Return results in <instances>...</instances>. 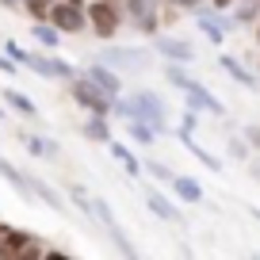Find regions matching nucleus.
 <instances>
[{
	"label": "nucleus",
	"mask_w": 260,
	"mask_h": 260,
	"mask_svg": "<svg viewBox=\"0 0 260 260\" xmlns=\"http://www.w3.org/2000/svg\"><path fill=\"white\" fill-rule=\"evenodd\" d=\"M4 50H8V54L16 57L19 65H23V69H31V73L46 77V81H65V84H69V81L77 77L73 65L65 61V57H57L54 50H46V46H42V50H27V46H19L16 39H8V42H4Z\"/></svg>",
	"instance_id": "obj_1"
},
{
	"label": "nucleus",
	"mask_w": 260,
	"mask_h": 260,
	"mask_svg": "<svg viewBox=\"0 0 260 260\" xmlns=\"http://www.w3.org/2000/svg\"><path fill=\"white\" fill-rule=\"evenodd\" d=\"M126 16V0H88V27L96 39H115Z\"/></svg>",
	"instance_id": "obj_2"
},
{
	"label": "nucleus",
	"mask_w": 260,
	"mask_h": 260,
	"mask_svg": "<svg viewBox=\"0 0 260 260\" xmlns=\"http://www.w3.org/2000/svg\"><path fill=\"white\" fill-rule=\"evenodd\" d=\"M69 96L77 100V107H84L88 115H111L115 111V96H107L96 81H88L84 73H77L69 81Z\"/></svg>",
	"instance_id": "obj_3"
},
{
	"label": "nucleus",
	"mask_w": 260,
	"mask_h": 260,
	"mask_svg": "<svg viewBox=\"0 0 260 260\" xmlns=\"http://www.w3.org/2000/svg\"><path fill=\"white\" fill-rule=\"evenodd\" d=\"M130 100H134V119H142L149 126H157L161 134H169V104L153 88H138Z\"/></svg>",
	"instance_id": "obj_4"
},
{
	"label": "nucleus",
	"mask_w": 260,
	"mask_h": 260,
	"mask_svg": "<svg viewBox=\"0 0 260 260\" xmlns=\"http://www.w3.org/2000/svg\"><path fill=\"white\" fill-rule=\"evenodd\" d=\"M19 256H46V245L39 241V234L12 226L0 241V260H19Z\"/></svg>",
	"instance_id": "obj_5"
},
{
	"label": "nucleus",
	"mask_w": 260,
	"mask_h": 260,
	"mask_svg": "<svg viewBox=\"0 0 260 260\" xmlns=\"http://www.w3.org/2000/svg\"><path fill=\"white\" fill-rule=\"evenodd\" d=\"M50 23H54L61 35H84L88 31V8H81V4H73V0H54Z\"/></svg>",
	"instance_id": "obj_6"
},
{
	"label": "nucleus",
	"mask_w": 260,
	"mask_h": 260,
	"mask_svg": "<svg viewBox=\"0 0 260 260\" xmlns=\"http://www.w3.org/2000/svg\"><path fill=\"white\" fill-rule=\"evenodd\" d=\"M100 61H107L119 73H146L149 65H153V54L149 50H134V46H107Z\"/></svg>",
	"instance_id": "obj_7"
},
{
	"label": "nucleus",
	"mask_w": 260,
	"mask_h": 260,
	"mask_svg": "<svg viewBox=\"0 0 260 260\" xmlns=\"http://www.w3.org/2000/svg\"><path fill=\"white\" fill-rule=\"evenodd\" d=\"M126 16L142 35H157V27H161V0H126Z\"/></svg>",
	"instance_id": "obj_8"
},
{
	"label": "nucleus",
	"mask_w": 260,
	"mask_h": 260,
	"mask_svg": "<svg viewBox=\"0 0 260 260\" xmlns=\"http://www.w3.org/2000/svg\"><path fill=\"white\" fill-rule=\"evenodd\" d=\"M195 27L203 31V39H211V46H222L226 42V16H222L214 4H199L195 8Z\"/></svg>",
	"instance_id": "obj_9"
},
{
	"label": "nucleus",
	"mask_w": 260,
	"mask_h": 260,
	"mask_svg": "<svg viewBox=\"0 0 260 260\" xmlns=\"http://www.w3.org/2000/svg\"><path fill=\"white\" fill-rule=\"evenodd\" d=\"M180 92H184V100H187V104H191V107H199V111L214 115V119H222V115H226V104H222V100L214 96L211 88H203V84L195 81V77H191V81H187V84H184V88H180Z\"/></svg>",
	"instance_id": "obj_10"
},
{
	"label": "nucleus",
	"mask_w": 260,
	"mask_h": 260,
	"mask_svg": "<svg viewBox=\"0 0 260 260\" xmlns=\"http://www.w3.org/2000/svg\"><path fill=\"white\" fill-rule=\"evenodd\" d=\"M81 73L88 77V81H96L107 96H122V73H119V69H111L107 61H88Z\"/></svg>",
	"instance_id": "obj_11"
},
{
	"label": "nucleus",
	"mask_w": 260,
	"mask_h": 260,
	"mask_svg": "<svg viewBox=\"0 0 260 260\" xmlns=\"http://www.w3.org/2000/svg\"><path fill=\"white\" fill-rule=\"evenodd\" d=\"M153 54H161L165 61H191L195 50L187 39H176V35H153Z\"/></svg>",
	"instance_id": "obj_12"
},
{
	"label": "nucleus",
	"mask_w": 260,
	"mask_h": 260,
	"mask_svg": "<svg viewBox=\"0 0 260 260\" xmlns=\"http://www.w3.org/2000/svg\"><path fill=\"white\" fill-rule=\"evenodd\" d=\"M0 176L8 180V187H16V195L23 199L27 207L39 203V199H35V191H31V180H27V172H23V169H16L12 161H4V157H0Z\"/></svg>",
	"instance_id": "obj_13"
},
{
	"label": "nucleus",
	"mask_w": 260,
	"mask_h": 260,
	"mask_svg": "<svg viewBox=\"0 0 260 260\" xmlns=\"http://www.w3.org/2000/svg\"><path fill=\"white\" fill-rule=\"evenodd\" d=\"M176 138H180V146H184L187 153L195 157V161L203 165V169H211V172H222V157H214L211 149H203V146H199V142H195V134H191V130H176Z\"/></svg>",
	"instance_id": "obj_14"
},
{
	"label": "nucleus",
	"mask_w": 260,
	"mask_h": 260,
	"mask_svg": "<svg viewBox=\"0 0 260 260\" xmlns=\"http://www.w3.org/2000/svg\"><path fill=\"white\" fill-rule=\"evenodd\" d=\"M146 207H149V214H157L161 222H180V207L172 203L165 191H157V187H146Z\"/></svg>",
	"instance_id": "obj_15"
},
{
	"label": "nucleus",
	"mask_w": 260,
	"mask_h": 260,
	"mask_svg": "<svg viewBox=\"0 0 260 260\" xmlns=\"http://www.w3.org/2000/svg\"><path fill=\"white\" fill-rule=\"evenodd\" d=\"M172 195H176V203H187V207H195V203H203V184L195 176H184V172H176V180H172Z\"/></svg>",
	"instance_id": "obj_16"
},
{
	"label": "nucleus",
	"mask_w": 260,
	"mask_h": 260,
	"mask_svg": "<svg viewBox=\"0 0 260 260\" xmlns=\"http://www.w3.org/2000/svg\"><path fill=\"white\" fill-rule=\"evenodd\" d=\"M23 149L31 157H42V161H57V153H61V146H57L54 138H42V134H27L23 130Z\"/></svg>",
	"instance_id": "obj_17"
},
{
	"label": "nucleus",
	"mask_w": 260,
	"mask_h": 260,
	"mask_svg": "<svg viewBox=\"0 0 260 260\" xmlns=\"http://www.w3.org/2000/svg\"><path fill=\"white\" fill-rule=\"evenodd\" d=\"M107 153H111L115 161L122 165V172H126L130 180H134V176H142V172H146V165H142L138 157L130 153V146H122V142H115V138H111V142H107Z\"/></svg>",
	"instance_id": "obj_18"
},
{
	"label": "nucleus",
	"mask_w": 260,
	"mask_h": 260,
	"mask_svg": "<svg viewBox=\"0 0 260 260\" xmlns=\"http://www.w3.org/2000/svg\"><path fill=\"white\" fill-rule=\"evenodd\" d=\"M222 69H226L230 77H234L241 88H260V73H252V69H245L237 57H230V54H222Z\"/></svg>",
	"instance_id": "obj_19"
},
{
	"label": "nucleus",
	"mask_w": 260,
	"mask_h": 260,
	"mask_svg": "<svg viewBox=\"0 0 260 260\" xmlns=\"http://www.w3.org/2000/svg\"><path fill=\"white\" fill-rule=\"evenodd\" d=\"M111 115H88V122H84V138L88 142H100V146H107V142L115 138L111 134Z\"/></svg>",
	"instance_id": "obj_20"
},
{
	"label": "nucleus",
	"mask_w": 260,
	"mask_h": 260,
	"mask_svg": "<svg viewBox=\"0 0 260 260\" xmlns=\"http://www.w3.org/2000/svg\"><path fill=\"white\" fill-rule=\"evenodd\" d=\"M31 39L39 42V46H46V50H57V42H61V31H57L50 19H35V23H31Z\"/></svg>",
	"instance_id": "obj_21"
},
{
	"label": "nucleus",
	"mask_w": 260,
	"mask_h": 260,
	"mask_svg": "<svg viewBox=\"0 0 260 260\" xmlns=\"http://www.w3.org/2000/svg\"><path fill=\"white\" fill-rule=\"evenodd\" d=\"M4 104L12 107L16 115H27V119H35L39 115V104H35L27 92H16V88H4Z\"/></svg>",
	"instance_id": "obj_22"
},
{
	"label": "nucleus",
	"mask_w": 260,
	"mask_h": 260,
	"mask_svg": "<svg viewBox=\"0 0 260 260\" xmlns=\"http://www.w3.org/2000/svg\"><path fill=\"white\" fill-rule=\"evenodd\" d=\"M126 130H130V138L138 142V146H157V138H161V130L149 126V122H142V119H126Z\"/></svg>",
	"instance_id": "obj_23"
},
{
	"label": "nucleus",
	"mask_w": 260,
	"mask_h": 260,
	"mask_svg": "<svg viewBox=\"0 0 260 260\" xmlns=\"http://www.w3.org/2000/svg\"><path fill=\"white\" fill-rule=\"evenodd\" d=\"M230 12H234V19H237V23H256V19H260V0H234V8H230Z\"/></svg>",
	"instance_id": "obj_24"
},
{
	"label": "nucleus",
	"mask_w": 260,
	"mask_h": 260,
	"mask_svg": "<svg viewBox=\"0 0 260 260\" xmlns=\"http://www.w3.org/2000/svg\"><path fill=\"white\" fill-rule=\"evenodd\" d=\"M107 237H111V245L122 252V256H138V245L126 237V230H122L119 222H115V226H107Z\"/></svg>",
	"instance_id": "obj_25"
},
{
	"label": "nucleus",
	"mask_w": 260,
	"mask_h": 260,
	"mask_svg": "<svg viewBox=\"0 0 260 260\" xmlns=\"http://www.w3.org/2000/svg\"><path fill=\"white\" fill-rule=\"evenodd\" d=\"M142 165H146V176H153L157 184H172V180H176V172H172L165 161H153V157H146Z\"/></svg>",
	"instance_id": "obj_26"
},
{
	"label": "nucleus",
	"mask_w": 260,
	"mask_h": 260,
	"mask_svg": "<svg viewBox=\"0 0 260 260\" xmlns=\"http://www.w3.org/2000/svg\"><path fill=\"white\" fill-rule=\"evenodd\" d=\"M92 222H100V226H115V214H111V203L107 199H92Z\"/></svg>",
	"instance_id": "obj_27"
},
{
	"label": "nucleus",
	"mask_w": 260,
	"mask_h": 260,
	"mask_svg": "<svg viewBox=\"0 0 260 260\" xmlns=\"http://www.w3.org/2000/svg\"><path fill=\"white\" fill-rule=\"evenodd\" d=\"M249 142H245V134H234V138L226 142V157H234V161H249Z\"/></svg>",
	"instance_id": "obj_28"
},
{
	"label": "nucleus",
	"mask_w": 260,
	"mask_h": 260,
	"mask_svg": "<svg viewBox=\"0 0 260 260\" xmlns=\"http://www.w3.org/2000/svg\"><path fill=\"white\" fill-rule=\"evenodd\" d=\"M23 8L31 19H50V8H54V0H23Z\"/></svg>",
	"instance_id": "obj_29"
},
{
	"label": "nucleus",
	"mask_w": 260,
	"mask_h": 260,
	"mask_svg": "<svg viewBox=\"0 0 260 260\" xmlns=\"http://www.w3.org/2000/svg\"><path fill=\"white\" fill-rule=\"evenodd\" d=\"M69 195H73V203H77V207H81V211H84V214L92 218V195L84 191L81 184H73V187H69Z\"/></svg>",
	"instance_id": "obj_30"
},
{
	"label": "nucleus",
	"mask_w": 260,
	"mask_h": 260,
	"mask_svg": "<svg viewBox=\"0 0 260 260\" xmlns=\"http://www.w3.org/2000/svg\"><path fill=\"white\" fill-rule=\"evenodd\" d=\"M195 126H199V107L187 104L184 115H180V130H191V134H195Z\"/></svg>",
	"instance_id": "obj_31"
},
{
	"label": "nucleus",
	"mask_w": 260,
	"mask_h": 260,
	"mask_svg": "<svg viewBox=\"0 0 260 260\" xmlns=\"http://www.w3.org/2000/svg\"><path fill=\"white\" fill-rule=\"evenodd\" d=\"M19 69H23V65H19L8 50H0V77H12V73H19Z\"/></svg>",
	"instance_id": "obj_32"
},
{
	"label": "nucleus",
	"mask_w": 260,
	"mask_h": 260,
	"mask_svg": "<svg viewBox=\"0 0 260 260\" xmlns=\"http://www.w3.org/2000/svg\"><path fill=\"white\" fill-rule=\"evenodd\" d=\"M241 134H245V142H249V146H252V149H256V153H260V126H256V122H249V126H241Z\"/></svg>",
	"instance_id": "obj_33"
},
{
	"label": "nucleus",
	"mask_w": 260,
	"mask_h": 260,
	"mask_svg": "<svg viewBox=\"0 0 260 260\" xmlns=\"http://www.w3.org/2000/svg\"><path fill=\"white\" fill-rule=\"evenodd\" d=\"M165 4H176L180 12H195L199 4H203V0H165Z\"/></svg>",
	"instance_id": "obj_34"
},
{
	"label": "nucleus",
	"mask_w": 260,
	"mask_h": 260,
	"mask_svg": "<svg viewBox=\"0 0 260 260\" xmlns=\"http://www.w3.org/2000/svg\"><path fill=\"white\" fill-rule=\"evenodd\" d=\"M249 176H252V180L260 184V161H252V165H249Z\"/></svg>",
	"instance_id": "obj_35"
},
{
	"label": "nucleus",
	"mask_w": 260,
	"mask_h": 260,
	"mask_svg": "<svg viewBox=\"0 0 260 260\" xmlns=\"http://www.w3.org/2000/svg\"><path fill=\"white\" fill-rule=\"evenodd\" d=\"M211 4H214V8H218V12H226V8H234V0H211Z\"/></svg>",
	"instance_id": "obj_36"
},
{
	"label": "nucleus",
	"mask_w": 260,
	"mask_h": 260,
	"mask_svg": "<svg viewBox=\"0 0 260 260\" xmlns=\"http://www.w3.org/2000/svg\"><path fill=\"white\" fill-rule=\"evenodd\" d=\"M0 4H4V8H19V4H23V0H0Z\"/></svg>",
	"instance_id": "obj_37"
},
{
	"label": "nucleus",
	"mask_w": 260,
	"mask_h": 260,
	"mask_svg": "<svg viewBox=\"0 0 260 260\" xmlns=\"http://www.w3.org/2000/svg\"><path fill=\"white\" fill-rule=\"evenodd\" d=\"M249 214H252V218H256V222H260V207H249Z\"/></svg>",
	"instance_id": "obj_38"
},
{
	"label": "nucleus",
	"mask_w": 260,
	"mask_h": 260,
	"mask_svg": "<svg viewBox=\"0 0 260 260\" xmlns=\"http://www.w3.org/2000/svg\"><path fill=\"white\" fill-rule=\"evenodd\" d=\"M256 46H260V19H256Z\"/></svg>",
	"instance_id": "obj_39"
},
{
	"label": "nucleus",
	"mask_w": 260,
	"mask_h": 260,
	"mask_svg": "<svg viewBox=\"0 0 260 260\" xmlns=\"http://www.w3.org/2000/svg\"><path fill=\"white\" fill-rule=\"evenodd\" d=\"M73 4H81V8H88V0H73Z\"/></svg>",
	"instance_id": "obj_40"
},
{
	"label": "nucleus",
	"mask_w": 260,
	"mask_h": 260,
	"mask_svg": "<svg viewBox=\"0 0 260 260\" xmlns=\"http://www.w3.org/2000/svg\"><path fill=\"white\" fill-rule=\"evenodd\" d=\"M256 73H260V61H256Z\"/></svg>",
	"instance_id": "obj_41"
}]
</instances>
